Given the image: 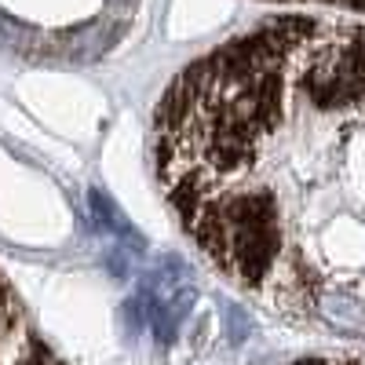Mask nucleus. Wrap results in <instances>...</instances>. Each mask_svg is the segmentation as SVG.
<instances>
[{
	"label": "nucleus",
	"instance_id": "1",
	"mask_svg": "<svg viewBox=\"0 0 365 365\" xmlns=\"http://www.w3.org/2000/svg\"><path fill=\"white\" fill-rule=\"evenodd\" d=\"M165 205L259 307L365 336V26L256 22L172 77L150 125Z\"/></svg>",
	"mask_w": 365,
	"mask_h": 365
},
{
	"label": "nucleus",
	"instance_id": "2",
	"mask_svg": "<svg viewBox=\"0 0 365 365\" xmlns=\"http://www.w3.org/2000/svg\"><path fill=\"white\" fill-rule=\"evenodd\" d=\"M135 8L139 0H0V44L26 58H96Z\"/></svg>",
	"mask_w": 365,
	"mask_h": 365
},
{
	"label": "nucleus",
	"instance_id": "3",
	"mask_svg": "<svg viewBox=\"0 0 365 365\" xmlns=\"http://www.w3.org/2000/svg\"><path fill=\"white\" fill-rule=\"evenodd\" d=\"M0 365H55L34 336L19 296L0 270Z\"/></svg>",
	"mask_w": 365,
	"mask_h": 365
}]
</instances>
